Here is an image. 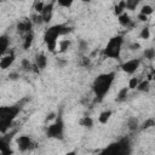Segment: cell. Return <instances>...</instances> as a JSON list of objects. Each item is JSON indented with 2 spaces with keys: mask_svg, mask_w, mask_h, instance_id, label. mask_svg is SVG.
<instances>
[{
  "mask_svg": "<svg viewBox=\"0 0 155 155\" xmlns=\"http://www.w3.org/2000/svg\"><path fill=\"white\" fill-rule=\"evenodd\" d=\"M141 0H126V9L127 10H135L136 6L139 4Z\"/></svg>",
  "mask_w": 155,
  "mask_h": 155,
  "instance_id": "23",
  "label": "cell"
},
{
  "mask_svg": "<svg viewBox=\"0 0 155 155\" xmlns=\"http://www.w3.org/2000/svg\"><path fill=\"white\" fill-rule=\"evenodd\" d=\"M19 78V74L18 73H10L9 74V79L10 80H17Z\"/></svg>",
  "mask_w": 155,
  "mask_h": 155,
  "instance_id": "36",
  "label": "cell"
},
{
  "mask_svg": "<svg viewBox=\"0 0 155 155\" xmlns=\"http://www.w3.org/2000/svg\"><path fill=\"white\" fill-rule=\"evenodd\" d=\"M103 153H108V154H114V155H122V154H130V139L124 137L120 141L112 143L108 148H105L103 150Z\"/></svg>",
  "mask_w": 155,
  "mask_h": 155,
  "instance_id": "4",
  "label": "cell"
},
{
  "mask_svg": "<svg viewBox=\"0 0 155 155\" xmlns=\"http://www.w3.org/2000/svg\"><path fill=\"white\" fill-rule=\"evenodd\" d=\"M80 125L84 126V127H87V128H91L93 126V120L90 116H84L80 120Z\"/></svg>",
  "mask_w": 155,
  "mask_h": 155,
  "instance_id": "20",
  "label": "cell"
},
{
  "mask_svg": "<svg viewBox=\"0 0 155 155\" xmlns=\"http://www.w3.org/2000/svg\"><path fill=\"white\" fill-rule=\"evenodd\" d=\"M52 12H53V4L50 3L47 5H45V7H44L42 12H41V16L44 18V23H49V22L51 21L52 18Z\"/></svg>",
  "mask_w": 155,
  "mask_h": 155,
  "instance_id": "10",
  "label": "cell"
},
{
  "mask_svg": "<svg viewBox=\"0 0 155 155\" xmlns=\"http://www.w3.org/2000/svg\"><path fill=\"white\" fill-rule=\"evenodd\" d=\"M138 84H139L138 78H132V79L130 80V82H128V88H131V90H133V88H137Z\"/></svg>",
  "mask_w": 155,
  "mask_h": 155,
  "instance_id": "27",
  "label": "cell"
},
{
  "mask_svg": "<svg viewBox=\"0 0 155 155\" xmlns=\"http://www.w3.org/2000/svg\"><path fill=\"white\" fill-rule=\"evenodd\" d=\"M17 144H18V149L21 151H26L30 148V145L33 143H32V139L29 136H19L17 139Z\"/></svg>",
  "mask_w": 155,
  "mask_h": 155,
  "instance_id": "8",
  "label": "cell"
},
{
  "mask_svg": "<svg viewBox=\"0 0 155 155\" xmlns=\"http://www.w3.org/2000/svg\"><path fill=\"white\" fill-rule=\"evenodd\" d=\"M44 7H45V5H44V3L42 1H39V3H36L35 4V11L38 12V13H41L42 12V10H44Z\"/></svg>",
  "mask_w": 155,
  "mask_h": 155,
  "instance_id": "32",
  "label": "cell"
},
{
  "mask_svg": "<svg viewBox=\"0 0 155 155\" xmlns=\"http://www.w3.org/2000/svg\"><path fill=\"white\" fill-rule=\"evenodd\" d=\"M139 64H141V59L139 58H135V59H130L125 63L121 64V69L124 72H126L127 74H132V73H135L138 67H139Z\"/></svg>",
  "mask_w": 155,
  "mask_h": 155,
  "instance_id": "7",
  "label": "cell"
},
{
  "mask_svg": "<svg viewBox=\"0 0 155 155\" xmlns=\"http://www.w3.org/2000/svg\"><path fill=\"white\" fill-rule=\"evenodd\" d=\"M13 61H15V53H13V51H11L7 56H4L1 58V61H0V68L1 69L10 68V65L13 63Z\"/></svg>",
  "mask_w": 155,
  "mask_h": 155,
  "instance_id": "11",
  "label": "cell"
},
{
  "mask_svg": "<svg viewBox=\"0 0 155 155\" xmlns=\"http://www.w3.org/2000/svg\"><path fill=\"white\" fill-rule=\"evenodd\" d=\"M65 64H67V61H64V59H62V58H57V65H58V67L63 68Z\"/></svg>",
  "mask_w": 155,
  "mask_h": 155,
  "instance_id": "35",
  "label": "cell"
},
{
  "mask_svg": "<svg viewBox=\"0 0 155 155\" xmlns=\"http://www.w3.org/2000/svg\"><path fill=\"white\" fill-rule=\"evenodd\" d=\"M119 23L125 28H131L132 26H133V23H132V21H131V18L127 13H121L119 16Z\"/></svg>",
  "mask_w": 155,
  "mask_h": 155,
  "instance_id": "13",
  "label": "cell"
},
{
  "mask_svg": "<svg viewBox=\"0 0 155 155\" xmlns=\"http://www.w3.org/2000/svg\"><path fill=\"white\" fill-rule=\"evenodd\" d=\"M139 47H141V45H139L138 42H133V44H131V45H130V50H132V51H136Z\"/></svg>",
  "mask_w": 155,
  "mask_h": 155,
  "instance_id": "34",
  "label": "cell"
},
{
  "mask_svg": "<svg viewBox=\"0 0 155 155\" xmlns=\"http://www.w3.org/2000/svg\"><path fill=\"white\" fill-rule=\"evenodd\" d=\"M127 95H128V87L121 88V90L119 91V93H118V96H116V101H118V102H124V101H126Z\"/></svg>",
  "mask_w": 155,
  "mask_h": 155,
  "instance_id": "16",
  "label": "cell"
},
{
  "mask_svg": "<svg viewBox=\"0 0 155 155\" xmlns=\"http://www.w3.org/2000/svg\"><path fill=\"white\" fill-rule=\"evenodd\" d=\"M70 30H72V28L64 26V24H56V26L50 27L46 30L45 35H44V40H45V42H46V46H47L49 51L53 52L55 49H56V46H57V39H58V36L68 34Z\"/></svg>",
  "mask_w": 155,
  "mask_h": 155,
  "instance_id": "2",
  "label": "cell"
},
{
  "mask_svg": "<svg viewBox=\"0 0 155 155\" xmlns=\"http://www.w3.org/2000/svg\"><path fill=\"white\" fill-rule=\"evenodd\" d=\"M126 9V0H121V1L115 6V9H114V12H115V15H118V16H120L122 12H124V10Z\"/></svg>",
  "mask_w": 155,
  "mask_h": 155,
  "instance_id": "21",
  "label": "cell"
},
{
  "mask_svg": "<svg viewBox=\"0 0 155 155\" xmlns=\"http://www.w3.org/2000/svg\"><path fill=\"white\" fill-rule=\"evenodd\" d=\"M79 49H80V51H85L87 49V42L85 40H80L79 41Z\"/></svg>",
  "mask_w": 155,
  "mask_h": 155,
  "instance_id": "33",
  "label": "cell"
},
{
  "mask_svg": "<svg viewBox=\"0 0 155 155\" xmlns=\"http://www.w3.org/2000/svg\"><path fill=\"white\" fill-rule=\"evenodd\" d=\"M153 126H155V120L154 119H148V120H145L143 122V125L141 126V128L142 130H148V128H150Z\"/></svg>",
  "mask_w": 155,
  "mask_h": 155,
  "instance_id": "26",
  "label": "cell"
},
{
  "mask_svg": "<svg viewBox=\"0 0 155 155\" xmlns=\"http://www.w3.org/2000/svg\"><path fill=\"white\" fill-rule=\"evenodd\" d=\"M81 1H84V3H88V1H90V0H81Z\"/></svg>",
  "mask_w": 155,
  "mask_h": 155,
  "instance_id": "40",
  "label": "cell"
},
{
  "mask_svg": "<svg viewBox=\"0 0 155 155\" xmlns=\"http://www.w3.org/2000/svg\"><path fill=\"white\" fill-rule=\"evenodd\" d=\"M115 79V73H104L98 75L92 85V91L96 96V102H102L104 96L108 93V91L110 90L113 82Z\"/></svg>",
  "mask_w": 155,
  "mask_h": 155,
  "instance_id": "1",
  "label": "cell"
},
{
  "mask_svg": "<svg viewBox=\"0 0 155 155\" xmlns=\"http://www.w3.org/2000/svg\"><path fill=\"white\" fill-rule=\"evenodd\" d=\"M9 47V39L6 35H1L0 36V49H1V55H4L6 52Z\"/></svg>",
  "mask_w": 155,
  "mask_h": 155,
  "instance_id": "14",
  "label": "cell"
},
{
  "mask_svg": "<svg viewBox=\"0 0 155 155\" xmlns=\"http://www.w3.org/2000/svg\"><path fill=\"white\" fill-rule=\"evenodd\" d=\"M21 110V107L18 105H11V107H1L0 108V119H9L15 120V118L18 115Z\"/></svg>",
  "mask_w": 155,
  "mask_h": 155,
  "instance_id": "6",
  "label": "cell"
},
{
  "mask_svg": "<svg viewBox=\"0 0 155 155\" xmlns=\"http://www.w3.org/2000/svg\"><path fill=\"white\" fill-rule=\"evenodd\" d=\"M1 1H5V0H1Z\"/></svg>",
  "mask_w": 155,
  "mask_h": 155,
  "instance_id": "42",
  "label": "cell"
},
{
  "mask_svg": "<svg viewBox=\"0 0 155 155\" xmlns=\"http://www.w3.org/2000/svg\"><path fill=\"white\" fill-rule=\"evenodd\" d=\"M63 131H64V124H63L62 119L58 118L55 124L49 126V128L46 131V136L49 138H59V139H62L63 138Z\"/></svg>",
  "mask_w": 155,
  "mask_h": 155,
  "instance_id": "5",
  "label": "cell"
},
{
  "mask_svg": "<svg viewBox=\"0 0 155 155\" xmlns=\"http://www.w3.org/2000/svg\"><path fill=\"white\" fill-rule=\"evenodd\" d=\"M82 64H84V65H88V64H90V59L84 57V59H82Z\"/></svg>",
  "mask_w": 155,
  "mask_h": 155,
  "instance_id": "39",
  "label": "cell"
},
{
  "mask_svg": "<svg viewBox=\"0 0 155 155\" xmlns=\"http://www.w3.org/2000/svg\"><path fill=\"white\" fill-rule=\"evenodd\" d=\"M74 0H57V3L62 6V7H70Z\"/></svg>",
  "mask_w": 155,
  "mask_h": 155,
  "instance_id": "29",
  "label": "cell"
},
{
  "mask_svg": "<svg viewBox=\"0 0 155 155\" xmlns=\"http://www.w3.org/2000/svg\"><path fill=\"white\" fill-rule=\"evenodd\" d=\"M33 39H34V35L32 32H29L24 39V42H23V49L24 50H28L30 46H32V42H33Z\"/></svg>",
  "mask_w": 155,
  "mask_h": 155,
  "instance_id": "19",
  "label": "cell"
},
{
  "mask_svg": "<svg viewBox=\"0 0 155 155\" xmlns=\"http://www.w3.org/2000/svg\"><path fill=\"white\" fill-rule=\"evenodd\" d=\"M69 46H70V41H69L68 39L59 41V51H61V52H65V51L68 50Z\"/></svg>",
  "mask_w": 155,
  "mask_h": 155,
  "instance_id": "24",
  "label": "cell"
},
{
  "mask_svg": "<svg viewBox=\"0 0 155 155\" xmlns=\"http://www.w3.org/2000/svg\"><path fill=\"white\" fill-rule=\"evenodd\" d=\"M154 79H155V70H154Z\"/></svg>",
  "mask_w": 155,
  "mask_h": 155,
  "instance_id": "41",
  "label": "cell"
},
{
  "mask_svg": "<svg viewBox=\"0 0 155 155\" xmlns=\"http://www.w3.org/2000/svg\"><path fill=\"white\" fill-rule=\"evenodd\" d=\"M32 18H33V23H35V24H42L44 23V18H42L41 13L40 15H34Z\"/></svg>",
  "mask_w": 155,
  "mask_h": 155,
  "instance_id": "31",
  "label": "cell"
},
{
  "mask_svg": "<svg viewBox=\"0 0 155 155\" xmlns=\"http://www.w3.org/2000/svg\"><path fill=\"white\" fill-rule=\"evenodd\" d=\"M124 39L120 35L113 36L107 44V46L104 49V55L109 58H119L120 52H121V46H122Z\"/></svg>",
  "mask_w": 155,
  "mask_h": 155,
  "instance_id": "3",
  "label": "cell"
},
{
  "mask_svg": "<svg viewBox=\"0 0 155 155\" xmlns=\"http://www.w3.org/2000/svg\"><path fill=\"white\" fill-rule=\"evenodd\" d=\"M21 67L23 68V70H26V72L33 70V65H32V63L29 62V59H27V58H23V59L21 61Z\"/></svg>",
  "mask_w": 155,
  "mask_h": 155,
  "instance_id": "22",
  "label": "cell"
},
{
  "mask_svg": "<svg viewBox=\"0 0 155 155\" xmlns=\"http://www.w3.org/2000/svg\"><path fill=\"white\" fill-rule=\"evenodd\" d=\"M127 127L130 131H136L138 128V120L136 118H130L127 120Z\"/></svg>",
  "mask_w": 155,
  "mask_h": 155,
  "instance_id": "18",
  "label": "cell"
},
{
  "mask_svg": "<svg viewBox=\"0 0 155 155\" xmlns=\"http://www.w3.org/2000/svg\"><path fill=\"white\" fill-rule=\"evenodd\" d=\"M147 18H148V16H145V15H143V13H139V15H138V19H139L141 22H145Z\"/></svg>",
  "mask_w": 155,
  "mask_h": 155,
  "instance_id": "37",
  "label": "cell"
},
{
  "mask_svg": "<svg viewBox=\"0 0 155 155\" xmlns=\"http://www.w3.org/2000/svg\"><path fill=\"white\" fill-rule=\"evenodd\" d=\"M141 38L144 39V40H148V39L150 38V30H149L148 27H145V28L142 29V32H141Z\"/></svg>",
  "mask_w": 155,
  "mask_h": 155,
  "instance_id": "30",
  "label": "cell"
},
{
  "mask_svg": "<svg viewBox=\"0 0 155 155\" xmlns=\"http://www.w3.org/2000/svg\"><path fill=\"white\" fill-rule=\"evenodd\" d=\"M56 118V114L55 113H50V114H47V116H46V120L49 121V120H53Z\"/></svg>",
  "mask_w": 155,
  "mask_h": 155,
  "instance_id": "38",
  "label": "cell"
},
{
  "mask_svg": "<svg viewBox=\"0 0 155 155\" xmlns=\"http://www.w3.org/2000/svg\"><path fill=\"white\" fill-rule=\"evenodd\" d=\"M153 7L151 6H149V5H144L142 9H141V13H143V15H145V16H149V15H151L153 13Z\"/></svg>",
  "mask_w": 155,
  "mask_h": 155,
  "instance_id": "28",
  "label": "cell"
},
{
  "mask_svg": "<svg viewBox=\"0 0 155 155\" xmlns=\"http://www.w3.org/2000/svg\"><path fill=\"white\" fill-rule=\"evenodd\" d=\"M32 27H33V21L24 19L22 22H18L16 28H17L18 33H29V32H32Z\"/></svg>",
  "mask_w": 155,
  "mask_h": 155,
  "instance_id": "9",
  "label": "cell"
},
{
  "mask_svg": "<svg viewBox=\"0 0 155 155\" xmlns=\"http://www.w3.org/2000/svg\"><path fill=\"white\" fill-rule=\"evenodd\" d=\"M144 57L147 58V59H149V61H151V59H154V57H155V50L154 49H145L144 50Z\"/></svg>",
  "mask_w": 155,
  "mask_h": 155,
  "instance_id": "25",
  "label": "cell"
},
{
  "mask_svg": "<svg viewBox=\"0 0 155 155\" xmlns=\"http://www.w3.org/2000/svg\"><path fill=\"white\" fill-rule=\"evenodd\" d=\"M35 64L39 69H45L47 64V58L44 53H39L35 56Z\"/></svg>",
  "mask_w": 155,
  "mask_h": 155,
  "instance_id": "12",
  "label": "cell"
},
{
  "mask_svg": "<svg viewBox=\"0 0 155 155\" xmlns=\"http://www.w3.org/2000/svg\"><path fill=\"white\" fill-rule=\"evenodd\" d=\"M137 90H138L139 92H149V90H150V84H149V81H148V80L141 81V82L138 84V86H137Z\"/></svg>",
  "mask_w": 155,
  "mask_h": 155,
  "instance_id": "15",
  "label": "cell"
},
{
  "mask_svg": "<svg viewBox=\"0 0 155 155\" xmlns=\"http://www.w3.org/2000/svg\"><path fill=\"white\" fill-rule=\"evenodd\" d=\"M110 116H112V112H110V110H105V112L101 113V115H99L98 120H99V122H101V124H107V122L109 121Z\"/></svg>",
  "mask_w": 155,
  "mask_h": 155,
  "instance_id": "17",
  "label": "cell"
}]
</instances>
